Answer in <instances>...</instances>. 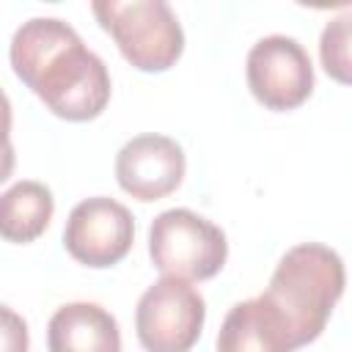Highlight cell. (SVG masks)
<instances>
[{"label": "cell", "instance_id": "1", "mask_svg": "<svg viewBox=\"0 0 352 352\" xmlns=\"http://www.w3.org/2000/svg\"><path fill=\"white\" fill-rule=\"evenodd\" d=\"M14 74L66 121H91L110 102V72L77 30L55 16L22 22L11 38Z\"/></svg>", "mask_w": 352, "mask_h": 352}, {"label": "cell", "instance_id": "2", "mask_svg": "<svg viewBox=\"0 0 352 352\" xmlns=\"http://www.w3.org/2000/svg\"><path fill=\"white\" fill-rule=\"evenodd\" d=\"M341 256L319 242H302L283 253L264 297L286 316L297 346L316 341L344 294Z\"/></svg>", "mask_w": 352, "mask_h": 352}, {"label": "cell", "instance_id": "3", "mask_svg": "<svg viewBox=\"0 0 352 352\" xmlns=\"http://www.w3.org/2000/svg\"><path fill=\"white\" fill-rule=\"evenodd\" d=\"M91 11L138 72H168L184 52V30L165 0H96Z\"/></svg>", "mask_w": 352, "mask_h": 352}, {"label": "cell", "instance_id": "4", "mask_svg": "<svg viewBox=\"0 0 352 352\" xmlns=\"http://www.w3.org/2000/svg\"><path fill=\"white\" fill-rule=\"evenodd\" d=\"M148 256L165 278L209 280L223 270L228 242L212 220L190 209H168L151 220Z\"/></svg>", "mask_w": 352, "mask_h": 352}, {"label": "cell", "instance_id": "5", "mask_svg": "<svg viewBox=\"0 0 352 352\" xmlns=\"http://www.w3.org/2000/svg\"><path fill=\"white\" fill-rule=\"evenodd\" d=\"M206 302L187 280L160 278L135 308V333L146 352H190L201 338Z\"/></svg>", "mask_w": 352, "mask_h": 352}, {"label": "cell", "instance_id": "6", "mask_svg": "<svg viewBox=\"0 0 352 352\" xmlns=\"http://www.w3.org/2000/svg\"><path fill=\"white\" fill-rule=\"evenodd\" d=\"M248 88L267 110H294L314 91V66L305 47L292 36H264L248 52Z\"/></svg>", "mask_w": 352, "mask_h": 352}, {"label": "cell", "instance_id": "7", "mask_svg": "<svg viewBox=\"0 0 352 352\" xmlns=\"http://www.w3.org/2000/svg\"><path fill=\"white\" fill-rule=\"evenodd\" d=\"M135 242V217L132 212L107 198L94 195L80 201L66 220L63 248L66 253L94 270H104L118 264Z\"/></svg>", "mask_w": 352, "mask_h": 352}, {"label": "cell", "instance_id": "8", "mask_svg": "<svg viewBox=\"0 0 352 352\" xmlns=\"http://www.w3.org/2000/svg\"><path fill=\"white\" fill-rule=\"evenodd\" d=\"M184 168L187 160L182 146L157 132L126 140L116 154L118 187L138 201H160L170 195L182 184Z\"/></svg>", "mask_w": 352, "mask_h": 352}, {"label": "cell", "instance_id": "9", "mask_svg": "<svg viewBox=\"0 0 352 352\" xmlns=\"http://www.w3.org/2000/svg\"><path fill=\"white\" fill-rule=\"evenodd\" d=\"M297 338L286 316L264 297L236 302L217 333V352H294Z\"/></svg>", "mask_w": 352, "mask_h": 352}, {"label": "cell", "instance_id": "10", "mask_svg": "<svg viewBox=\"0 0 352 352\" xmlns=\"http://www.w3.org/2000/svg\"><path fill=\"white\" fill-rule=\"evenodd\" d=\"M50 352H121L116 316L96 302L60 305L47 327Z\"/></svg>", "mask_w": 352, "mask_h": 352}, {"label": "cell", "instance_id": "11", "mask_svg": "<svg viewBox=\"0 0 352 352\" xmlns=\"http://www.w3.org/2000/svg\"><path fill=\"white\" fill-rule=\"evenodd\" d=\"M52 212V190L41 182L22 179L11 184L0 198V234L6 242L28 245L47 231Z\"/></svg>", "mask_w": 352, "mask_h": 352}, {"label": "cell", "instance_id": "12", "mask_svg": "<svg viewBox=\"0 0 352 352\" xmlns=\"http://www.w3.org/2000/svg\"><path fill=\"white\" fill-rule=\"evenodd\" d=\"M319 60L330 80L352 85V11L333 16L319 36Z\"/></svg>", "mask_w": 352, "mask_h": 352}, {"label": "cell", "instance_id": "13", "mask_svg": "<svg viewBox=\"0 0 352 352\" xmlns=\"http://www.w3.org/2000/svg\"><path fill=\"white\" fill-rule=\"evenodd\" d=\"M3 352H28V324L3 305Z\"/></svg>", "mask_w": 352, "mask_h": 352}]
</instances>
